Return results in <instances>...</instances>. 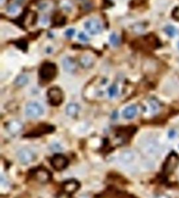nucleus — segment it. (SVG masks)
Masks as SVG:
<instances>
[{"instance_id": "nucleus-1", "label": "nucleus", "mask_w": 179, "mask_h": 198, "mask_svg": "<svg viewBox=\"0 0 179 198\" xmlns=\"http://www.w3.org/2000/svg\"><path fill=\"white\" fill-rule=\"evenodd\" d=\"M134 44L136 46V48H139L144 50H153L158 48L160 45L158 38L152 34L143 36L139 40H136Z\"/></svg>"}, {"instance_id": "nucleus-2", "label": "nucleus", "mask_w": 179, "mask_h": 198, "mask_svg": "<svg viewBox=\"0 0 179 198\" xmlns=\"http://www.w3.org/2000/svg\"><path fill=\"white\" fill-rule=\"evenodd\" d=\"M39 75L42 80L49 81L57 75V66L50 62L44 63L39 70Z\"/></svg>"}, {"instance_id": "nucleus-3", "label": "nucleus", "mask_w": 179, "mask_h": 198, "mask_svg": "<svg viewBox=\"0 0 179 198\" xmlns=\"http://www.w3.org/2000/svg\"><path fill=\"white\" fill-rule=\"evenodd\" d=\"M179 164V156L175 152H172L168 155V156L166 159L165 162H164V166H163V170L164 174H170L175 171L176 168L178 167Z\"/></svg>"}, {"instance_id": "nucleus-4", "label": "nucleus", "mask_w": 179, "mask_h": 198, "mask_svg": "<svg viewBox=\"0 0 179 198\" xmlns=\"http://www.w3.org/2000/svg\"><path fill=\"white\" fill-rule=\"evenodd\" d=\"M43 107L37 102H30L26 107V114L28 117L37 119L43 115Z\"/></svg>"}, {"instance_id": "nucleus-5", "label": "nucleus", "mask_w": 179, "mask_h": 198, "mask_svg": "<svg viewBox=\"0 0 179 198\" xmlns=\"http://www.w3.org/2000/svg\"><path fill=\"white\" fill-rule=\"evenodd\" d=\"M49 102L52 105L58 106L63 101V94L59 88H51L47 92Z\"/></svg>"}, {"instance_id": "nucleus-6", "label": "nucleus", "mask_w": 179, "mask_h": 198, "mask_svg": "<svg viewBox=\"0 0 179 198\" xmlns=\"http://www.w3.org/2000/svg\"><path fill=\"white\" fill-rule=\"evenodd\" d=\"M17 157L21 163L27 165L33 162L34 159H36V155L31 149H28V148H23L18 151Z\"/></svg>"}, {"instance_id": "nucleus-7", "label": "nucleus", "mask_w": 179, "mask_h": 198, "mask_svg": "<svg viewBox=\"0 0 179 198\" xmlns=\"http://www.w3.org/2000/svg\"><path fill=\"white\" fill-rule=\"evenodd\" d=\"M84 27L87 32L92 35L99 34L103 30L101 23L96 19H90L86 21L84 23Z\"/></svg>"}, {"instance_id": "nucleus-8", "label": "nucleus", "mask_w": 179, "mask_h": 198, "mask_svg": "<svg viewBox=\"0 0 179 198\" xmlns=\"http://www.w3.org/2000/svg\"><path fill=\"white\" fill-rule=\"evenodd\" d=\"M51 165L56 170L60 171L68 166L67 159L61 154H56L50 160Z\"/></svg>"}, {"instance_id": "nucleus-9", "label": "nucleus", "mask_w": 179, "mask_h": 198, "mask_svg": "<svg viewBox=\"0 0 179 198\" xmlns=\"http://www.w3.org/2000/svg\"><path fill=\"white\" fill-rule=\"evenodd\" d=\"M33 177L41 183H46L49 182L51 179V174L47 170L44 168H39L32 173Z\"/></svg>"}, {"instance_id": "nucleus-10", "label": "nucleus", "mask_w": 179, "mask_h": 198, "mask_svg": "<svg viewBox=\"0 0 179 198\" xmlns=\"http://www.w3.org/2000/svg\"><path fill=\"white\" fill-rule=\"evenodd\" d=\"M23 129V124L19 120H12L6 125V130L11 135H17Z\"/></svg>"}, {"instance_id": "nucleus-11", "label": "nucleus", "mask_w": 179, "mask_h": 198, "mask_svg": "<svg viewBox=\"0 0 179 198\" xmlns=\"http://www.w3.org/2000/svg\"><path fill=\"white\" fill-rule=\"evenodd\" d=\"M79 187L80 184L77 181L74 180V179H70V180L66 181L63 184V191L66 193L67 194L70 195L77 191Z\"/></svg>"}, {"instance_id": "nucleus-12", "label": "nucleus", "mask_w": 179, "mask_h": 198, "mask_svg": "<svg viewBox=\"0 0 179 198\" xmlns=\"http://www.w3.org/2000/svg\"><path fill=\"white\" fill-rule=\"evenodd\" d=\"M62 65L63 68H64V70L66 72H70V73L74 72L77 70V64H76L75 61L71 57H64V58L63 59Z\"/></svg>"}, {"instance_id": "nucleus-13", "label": "nucleus", "mask_w": 179, "mask_h": 198, "mask_svg": "<svg viewBox=\"0 0 179 198\" xmlns=\"http://www.w3.org/2000/svg\"><path fill=\"white\" fill-rule=\"evenodd\" d=\"M145 151L149 154H157L159 151V145L155 140H147L144 144Z\"/></svg>"}, {"instance_id": "nucleus-14", "label": "nucleus", "mask_w": 179, "mask_h": 198, "mask_svg": "<svg viewBox=\"0 0 179 198\" xmlns=\"http://www.w3.org/2000/svg\"><path fill=\"white\" fill-rule=\"evenodd\" d=\"M138 114V108L137 106L132 105L127 107L123 111V116L126 119H132L135 117Z\"/></svg>"}, {"instance_id": "nucleus-15", "label": "nucleus", "mask_w": 179, "mask_h": 198, "mask_svg": "<svg viewBox=\"0 0 179 198\" xmlns=\"http://www.w3.org/2000/svg\"><path fill=\"white\" fill-rule=\"evenodd\" d=\"M135 159V154L130 150H126L123 152L120 156V160L124 163H130L133 162Z\"/></svg>"}, {"instance_id": "nucleus-16", "label": "nucleus", "mask_w": 179, "mask_h": 198, "mask_svg": "<svg viewBox=\"0 0 179 198\" xmlns=\"http://www.w3.org/2000/svg\"><path fill=\"white\" fill-rule=\"evenodd\" d=\"M80 111V106L76 103H70L66 108V115L70 117H75Z\"/></svg>"}, {"instance_id": "nucleus-17", "label": "nucleus", "mask_w": 179, "mask_h": 198, "mask_svg": "<svg viewBox=\"0 0 179 198\" xmlns=\"http://www.w3.org/2000/svg\"><path fill=\"white\" fill-rule=\"evenodd\" d=\"M28 77L27 75L22 74V75H19L16 77V79L15 80V85L18 87H23L28 83Z\"/></svg>"}, {"instance_id": "nucleus-18", "label": "nucleus", "mask_w": 179, "mask_h": 198, "mask_svg": "<svg viewBox=\"0 0 179 198\" xmlns=\"http://www.w3.org/2000/svg\"><path fill=\"white\" fill-rule=\"evenodd\" d=\"M80 64H82L83 67H90L93 64V60L91 57H88V56H83L80 58Z\"/></svg>"}, {"instance_id": "nucleus-19", "label": "nucleus", "mask_w": 179, "mask_h": 198, "mask_svg": "<svg viewBox=\"0 0 179 198\" xmlns=\"http://www.w3.org/2000/svg\"><path fill=\"white\" fill-rule=\"evenodd\" d=\"M164 31H165L166 34L170 37H174L176 35V33H177L175 27L172 26V25H168V26L165 27Z\"/></svg>"}, {"instance_id": "nucleus-20", "label": "nucleus", "mask_w": 179, "mask_h": 198, "mask_svg": "<svg viewBox=\"0 0 179 198\" xmlns=\"http://www.w3.org/2000/svg\"><path fill=\"white\" fill-rule=\"evenodd\" d=\"M117 94H118V88L116 85H111L108 88V95L110 98H114L115 96H117Z\"/></svg>"}, {"instance_id": "nucleus-21", "label": "nucleus", "mask_w": 179, "mask_h": 198, "mask_svg": "<svg viewBox=\"0 0 179 198\" xmlns=\"http://www.w3.org/2000/svg\"><path fill=\"white\" fill-rule=\"evenodd\" d=\"M110 44L113 46H114V47L118 45L119 43H120V39H119L118 36H117L115 33H113L112 34H110Z\"/></svg>"}, {"instance_id": "nucleus-22", "label": "nucleus", "mask_w": 179, "mask_h": 198, "mask_svg": "<svg viewBox=\"0 0 179 198\" xmlns=\"http://www.w3.org/2000/svg\"><path fill=\"white\" fill-rule=\"evenodd\" d=\"M17 11H18V6L16 5H11L10 7L8 8V12L11 14L16 13Z\"/></svg>"}, {"instance_id": "nucleus-23", "label": "nucleus", "mask_w": 179, "mask_h": 198, "mask_svg": "<svg viewBox=\"0 0 179 198\" xmlns=\"http://www.w3.org/2000/svg\"><path fill=\"white\" fill-rule=\"evenodd\" d=\"M65 35H66L67 37L72 38L73 36H74V35H75V30L73 28L68 29L66 31V33H65Z\"/></svg>"}, {"instance_id": "nucleus-24", "label": "nucleus", "mask_w": 179, "mask_h": 198, "mask_svg": "<svg viewBox=\"0 0 179 198\" xmlns=\"http://www.w3.org/2000/svg\"><path fill=\"white\" fill-rule=\"evenodd\" d=\"M78 37H79V40H81V41L83 42H87L89 40V38L88 36L86 35V34L84 33H80L79 34V36H78Z\"/></svg>"}, {"instance_id": "nucleus-25", "label": "nucleus", "mask_w": 179, "mask_h": 198, "mask_svg": "<svg viewBox=\"0 0 179 198\" xmlns=\"http://www.w3.org/2000/svg\"><path fill=\"white\" fill-rule=\"evenodd\" d=\"M172 16H173L175 19L179 20V7H176L175 9L173 10V13H172Z\"/></svg>"}, {"instance_id": "nucleus-26", "label": "nucleus", "mask_w": 179, "mask_h": 198, "mask_svg": "<svg viewBox=\"0 0 179 198\" xmlns=\"http://www.w3.org/2000/svg\"><path fill=\"white\" fill-rule=\"evenodd\" d=\"M176 136V132L174 129H172V130H170L169 132H168V137L170 139H174V138Z\"/></svg>"}, {"instance_id": "nucleus-27", "label": "nucleus", "mask_w": 179, "mask_h": 198, "mask_svg": "<svg viewBox=\"0 0 179 198\" xmlns=\"http://www.w3.org/2000/svg\"><path fill=\"white\" fill-rule=\"evenodd\" d=\"M155 198H171V197H170L168 196V195L164 194H162L157 195V196L155 197Z\"/></svg>"}, {"instance_id": "nucleus-28", "label": "nucleus", "mask_w": 179, "mask_h": 198, "mask_svg": "<svg viewBox=\"0 0 179 198\" xmlns=\"http://www.w3.org/2000/svg\"><path fill=\"white\" fill-rule=\"evenodd\" d=\"M178 48H179V44H178Z\"/></svg>"}, {"instance_id": "nucleus-29", "label": "nucleus", "mask_w": 179, "mask_h": 198, "mask_svg": "<svg viewBox=\"0 0 179 198\" xmlns=\"http://www.w3.org/2000/svg\"><path fill=\"white\" fill-rule=\"evenodd\" d=\"M20 1H21V0H20Z\"/></svg>"}]
</instances>
